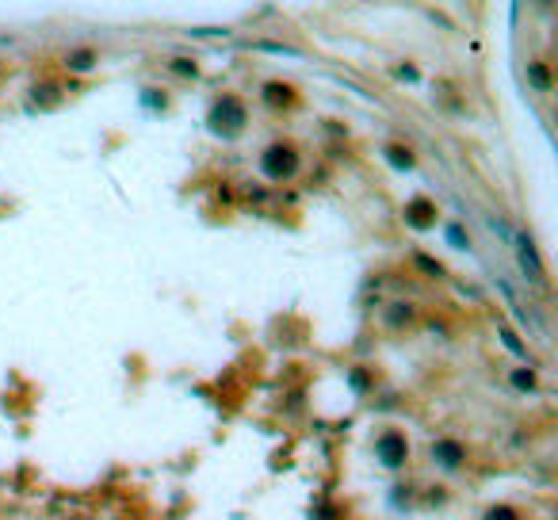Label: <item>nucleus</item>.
Masks as SVG:
<instances>
[{"label":"nucleus","instance_id":"f257e3e1","mask_svg":"<svg viewBox=\"0 0 558 520\" xmlns=\"http://www.w3.org/2000/svg\"><path fill=\"white\" fill-rule=\"evenodd\" d=\"M210 130L222 138H237L241 130H245V103L237 100V96H222V100L210 108Z\"/></svg>","mask_w":558,"mask_h":520},{"label":"nucleus","instance_id":"f03ea898","mask_svg":"<svg viewBox=\"0 0 558 520\" xmlns=\"http://www.w3.org/2000/svg\"><path fill=\"white\" fill-rule=\"evenodd\" d=\"M260 168H264L268 180H291V176L298 173V150H295V145H287V142L268 145L264 157H260Z\"/></svg>","mask_w":558,"mask_h":520},{"label":"nucleus","instance_id":"7ed1b4c3","mask_svg":"<svg viewBox=\"0 0 558 520\" xmlns=\"http://www.w3.org/2000/svg\"><path fill=\"white\" fill-rule=\"evenodd\" d=\"M375 455L383 459V467H390V470L406 467V459H409L406 436H402V433H383V436L375 440Z\"/></svg>","mask_w":558,"mask_h":520},{"label":"nucleus","instance_id":"20e7f679","mask_svg":"<svg viewBox=\"0 0 558 520\" xmlns=\"http://www.w3.org/2000/svg\"><path fill=\"white\" fill-rule=\"evenodd\" d=\"M516 257H520V268H524V275H528L531 283H539L543 287L547 283V272H543V260H539V253H536V241L528 238V233H516Z\"/></svg>","mask_w":558,"mask_h":520},{"label":"nucleus","instance_id":"39448f33","mask_svg":"<svg viewBox=\"0 0 558 520\" xmlns=\"http://www.w3.org/2000/svg\"><path fill=\"white\" fill-rule=\"evenodd\" d=\"M432 459H436V467H443V470H459L467 463V448L459 440H436Z\"/></svg>","mask_w":558,"mask_h":520},{"label":"nucleus","instance_id":"423d86ee","mask_svg":"<svg viewBox=\"0 0 558 520\" xmlns=\"http://www.w3.org/2000/svg\"><path fill=\"white\" fill-rule=\"evenodd\" d=\"M406 222L413 226V230H428V226L436 222V203H428V199L406 203Z\"/></svg>","mask_w":558,"mask_h":520},{"label":"nucleus","instance_id":"0eeeda50","mask_svg":"<svg viewBox=\"0 0 558 520\" xmlns=\"http://www.w3.org/2000/svg\"><path fill=\"white\" fill-rule=\"evenodd\" d=\"M528 80H531V88L547 92V88H551V69H547L543 62H531V65H528Z\"/></svg>","mask_w":558,"mask_h":520},{"label":"nucleus","instance_id":"6e6552de","mask_svg":"<svg viewBox=\"0 0 558 520\" xmlns=\"http://www.w3.org/2000/svg\"><path fill=\"white\" fill-rule=\"evenodd\" d=\"M264 100H268L272 108H287V103H291V88H283V85H268V88H264Z\"/></svg>","mask_w":558,"mask_h":520},{"label":"nucleus","instance_id":"1a4fd4ad","mask_svg":"<svg viewBox=\"0 0 558 520\" xmlns=\"http://www.w3.org/2000/svg\"><path fill=\"white\" fill-rule=\"evenodd\" d=\"M386 157H390L394 168H413V153L402 150V145H386Z\"/></svg>","mask_w":558,"mask_h":520},{"label":"nucleus","instance_id":"9d476101","mask_svg":"<svg viewBox=\"0 0 558 520\" xmlns=\"http://www.w3.org/2000/svg\"><path fill=\"white\" fill-rule=\"evenodd\" d=\"M92 65H96V50H77V54H69V69L85 73V69H92Z\"/></svg>","mask_w":558,"mask_h":520},{"label":"nucleus","instance_id":"9b49d317","mask_svg":"<svg viewBox=\"0 0 558 520\" xmlns=\"http://www.w3.org/2000/svg\"><path fill=\"white\" fill-rule=\"evenodd\" d=\"M482 520H520V513H516L513 505H493Z\"/></svg>","mask_w":558,"mask_h":520},{"label":"nucleus","instance_id":"f8f14e48","mask_svg":"<svg viewBox=\"0 0 558 520\" xmlns=\"http://www.w3.org/2000/svg\"><path fill=\"white\" fill-rule=\"evenodd\" d=\"M513 383L520 387V390H536V387H539V379L531 375V371H516V375H513Z\"/></svg>","mask_w":558,"mask_h":520},{"label":"nucleus","instance_id":"ddd939ff","mask_svg":"<svg viewBox=\"0 0 558 520\" xmlns=\"http://www.w3.org/2000/svg\"><path fill=\"white\" fill-rule=\"evenodd\" d=\"M497 333H501V340H505V345H508V348H513V352H516V356H528V348H524V345H520V340H516V337H513V333H508V329H505V325H501V329H497Z\"/></svg>","mask_w":558,"mask_h":520},{"label":"nucleus","instance_id":"4468645a","mask_svg":"<svg viewBox=\"0 0 558 520\" xmlns=\"http://www.w3.org/2000/svg\"><path fill=\"white\" fill-rule=\"evenodd\" d=\"M409 318H413V310H409V306H394L386 322H390V325H402V322H409Z\"/></svg>","mask_w":558,"mask_h":520},{"label":"nucleus","instance_id":"2eb2a0df","mask_svg":"<svg viewBox=\"0 0 558 520\" xmlns=\"http://www.w3.org/2000/svg\"><path fill=\"white\" fill-rule=\"evenodd\" d=\"M417 264L425 268V272H432V275H443V268H440V264H432L428 257H417Z\"/></svg>","mask_w":558,"mask_h":520},{"label":"nucleus","instance_id":"dca6fc26","mask_svg":"<svg viewBox=\"0 0 558 520\" xmlns=\"http://www.w3.org/2000/svg\"><path fill=\"white\" fill-rule=\"evenodd\" d=\"M172 69L184 73V77H196V65H191V62H172Z\"/></svg>","mask_w":558,"mask_h":520},{"label":"nucleus","instance_id":"f3484780","mask_svg":"<svg viewBox=\"0 0 558 520\" xmlns=\"http://www.w3.org/2000/svg\"><path fill=\"white\" fill-rule=\"evenodd\" d=\"M451 241H455V245H467V238H463V230H459V226H451Z\"/></svg>","mask_w":558,"mask_h":520},{"label":"nucleus","instance_id":"a211bd4d","mask_svg":"<svg viewBox=\"0 0 558 520\" xmlns=\"http://www.w3.org/2000/svg\"><path fill=\"white\" fill-rule=\"evenodd\" d=\"M77 520H80V517H77Z\"/></svg>","mask_w":558,"mask_h":520}]
</instances>
